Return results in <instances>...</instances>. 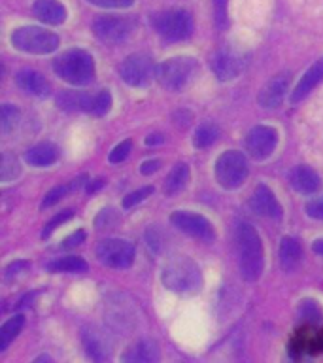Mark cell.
Instances as JSON below:
<instances>
[{
    "label": "cell",
    "instance_id": "cell-1",
    "mask_svg": "<svg viewBox=\"0 0 323 363\" xmlns=\"http://www.w3.org/2000/svg\"><path fill=\"white\" fill-rule=\"evenodd\" d=\"M237 252L238 267H240V274L244 280L248 282L259 280L263 267H265V252H263L259 233L246 221L237 225Z\"/></svg>",
    "mask_w": 323,
    "mask_h": 363
},
{
    "label": "cell",
    "instance_id": "cell-2",
    "mask_svg": "<svg viewBox=\"0 0 323 363\" xmlns=\"http://www.w3.org/2000/svg\"><path fill=\"white\" fill-rule=\"evenodd\" d=\"M164 288L176 294H193L203 286V274L200 269L189 257H174L163 267L161 272Z\"/></svg>",
    "mask_w": 323,
    "mask_h": 363
},
{
    "label": "cell",
    "instance_id": "cell-3",
    "mask_svg": "<svg viewBox=\"0 0 323 363\" xmlns=\"http://www.w3.org/2000/svg\"><path fill=\"white\" fill-rule=\"evenodd\" d=\"M53 70L70 85H87L95 79V61L84 50H68L53 61Z\"/></svg>",
    "mask_w": 323,
    "mask_h": 363
},
{
    "label": "cell",
    "instance_id": "cell-4",
    "mask_svg": "<svg viewBox=\"0 0 323 363\" xmlns=\"http://www.w3.org/2000/svg\"><path fill=\"white\" fill-rule=\"evenodd\" d=\"M11 45L23 53L47 55L59 48V36L40 27H21L11 33Z\"/></svg>",
    "mask_w": 323,
    "mask_h": 363
},
{
    "label": "cell",
    "instance_id": "cell-5",
    "mask_svg": "<svg viewBox=\"0 0 323 363\" xmlns=\"http://www.w3.org/2000/svg\"><path fill=\"white\" fill-rule=\"evenodd\" d=\"M197 72V61L191 57H172L157 67L159 84L169 91L183 89Z\"/></svg>",
    "mask_w": 323,
    "mask_h": 363
},
{
    "label": "cell",
    "instance_id": "cell-6",
    "mask_svg": "<svg viewBox=\"0 0 323 363\" xmlns=\"http://www.w3.org/2000/svg\"><path fill=\"white\" fill-rule=\"evenodd\" d=\"M248 159L237 150L221 153L215 161V178L221 187L225 189H237L248 178Z\"/></svg>",
    "mask_w": 323,
    "mask_h": 363
},
{
    "label": "cell",
    "instance_id": "cell-7",
    "mask_svg": "<svg viewBox=\"0 0 323 363\" xmlns=\"http://www.w3.org/2000/svg\"><path fill=\"white\" fill-rule=\"evenodd\" d=\"M153 27L164 40L170 42H180L186 40L193 30L191 16L186 10L172 8V10L161 11L153 17Z\"/></svg>",
    "mask_w": 323,
    "mask_h": 363
},
{
    "label": "cell",
    "instance_id": "cell-8",
    "mask_svg": "<svg viewBox=\"0 0 323 363\" xmlns=\"http://www.w3.org/2000/svg\"><path fill=\"white\" fill-rule=\"evenodd\" d=\"M96 257L112 269H129L135 261V246L123 238H104L96 246Z\"/></svg>",
    "mask_w": 323,
    "mask_h": 363
},
{
    "label": "cell",
    "instance_id": "cell-9",
    "mask_svg": "<svg viewBox=\"0 0 323 363\" xmlns=\"http://www.w3.org/2000/svg\"><path fill=\"white\" fill-rule=\"evenodd\" d=\"M119 74L130 87H144L152 82L153 76H157V68L153 65L152 57H147L146 53H135L121 62Z\"/></svg>",
    "mask_w": 323,
    "mask_h": 363
},
{
    "label": "cell",
    "instance_id": "cell-10",
    "mask_svg": "<svg viewBox=\"0 0 323 363\" xmlns=\"http://www.w3.org/2000/svg\"><path fill=\"white\" fill-rule=\"evenodd\" d=\"M170 221L178 227L180 231H183L189 237L200 238L204 242H212L215 238L214 225L210 223L204 216L189 212V210H176L174 214L170 216Z\"/></svg>",
    "mask_w": 323,
    "mask_h": 363
},
{
    "label": "cell",
    "instance_id": "cell-11",
    "mask_svg": "<svg viewBox=\"0 0 323 363\" xmlns=\"http://www.w3.org/2000/svg\"><path fill=\"white\" fill-rule=\"evenodd\" d=\"M276 146L278 130L268 125H257L246 136V152L249 153V157L257 159V161L271 157Z\"/></svg>",
    "mask_w": 323,
    "mask_h": 363
},
{
    "label": "cell",
    "instance_id": "cell-12",
    "mask_svg": "<svg viewBox=\"0 0 323 363\" xmlns=\"http://www.w3.org/2000/svg\"><path fill=\"white\" fill-rule=\"evenodd\" d=\"M135 28V23L130 21L129 17H98L93 23V33L96 34V38H101L102 42H123L130 36Z\"/></svg>",
    "mask_w": 323,
    "mask_h": 363
},
{
    "label": "cell",
    "instance_id": "cell-13",
    "mask_svg": "<svg viewBox=\"0 0 323 363\" xmlns=\"http://www.w3.org/2000/svg\"><path fill=\"white\" fill-rule=\"evenodd\" d=\"M210 67L214 70L215 78L221 79V82H231V79L238 78V74L242 72L244 61L237 51L225 48V50L215 51L212 61H210Z\"/></svg>",
    "mask_w": 323,
    "mask_h": 363
},
{
    "label": "cell",
    "instance_id": "cell-14",
    "mask_svg": "<svg viewBox=\"0 0 323 363\" xmlns=\"http://www.w3.org/2000/svg\"><path fill=\"white\" fill-rule=\"evenodd\" d=\"M249 206H251L254 212H257L259 216H265V218H271V220H280L282 218V206L278 203L276 195L265 184H259L255 187L254 193H251V199H249Z\"/></svg>",
    "mask_w": 323,
    "mask_h": 363
},
{
    "label": "cell",
    "instance_id": "cell-15",
    "mask_svg": "<svg viewBox=\"0 0 323 363\" xmlns=\"http://www.w3.org/2000/svg\"><path fill=\"white\" fill-rule=\"evenodd\" d=\"M81 340H84V348L87 352V356L93 363H108L110 362V354H112V348H110V342L102 335V331L95 328L85 329L84 335H81Z\"/></svg>",
    "mask_w": 323,
    "mask_h": 363
},
{
    "label": "cell",
    "instance_id": "cell-16",
    "mask_svg": "<svg viewBox=\"0 0 323 363\" xmlns=\"http://www.w3.org/2000/svg\"><path fill=\"white\" fill-rule=\"evenodd\" d=\"M161 362V348L155 340L142 339L130 345L121 356V363H159Z\"/></svg>",
    "mask_w": 323,
    "mask_h": 363
},
{
    "label": "cell",
    "instance_id": "cell-17",
    "mask_svg": "<svg viewBox=\"0 0 323 363\" xmlns=\"http://www.w3.org/2000/svg\"><path fill=\"white\" fill-rule=\"evenodd\" d=\"M289 89V74H278L271 82H266V85L259 91L257 101L263 108H278L285 99V93Z\"/></svg>",
    "mask_w": 323,
    "mask_h": 363
},
{
    "label": "cell",
    "instance_id": "cell-18",
    "mask_svg": "<svg viewBox=\"0 0 323 363\" xmlns=\"http://www.w3.org/2000/svg\"><path fill=\"white\" fill-rule=\"evenodd\" d=\"M16 84L17 87L27 93V95L38 96V99H45L51 95V84L36 70L25 68L16 74Z\"/></svg>",
    "mask_w": 323,
    "mask_h": 363
},
{
    "label": "cell",
    "instance_id": "cell-19",
    "mask_svg": "<svg viewBox=\"0 0 323 363\" xmlns=\"http://www.w3.org/2000/svg\"><path fill=\"white\" fill-rule=\"evenodd\" d=\"M322 82H323V57L322 59H317V61L314 62V65H312L305 74H302V78H300V82L297 84L293 93H291V102L297 104V102H300L302 99H306V96L310 95L312 91L316 89L317 85L322 84Z\"/></svg>",
    "mask_w": 323,
    "mask_h": 363
},
{
    "label": "cell",
    "instance_id": "cell-20",
    "mask_svg": "<svg viewBox=\"0 0 323 363\" xmlns=\"http://www.w3.org/2000/svg\"><path fill=\"white\" fill-rule=\"evenodd\" d=\"M289 182L302 195H312V193H317L322 189V178L310 167H295L289 172Z\"/></svg>",
    "mask_w": 323,
    "mask_h": 363
},
{
    "label": "cell",
    "instance_id": "cell-21",
    "mask_svg": "<svg viewBox=\"0 0 323 363\" xmlns=\"http://www.w3.org/2000/svg\"><path fill=\"white\" fill-rule=\"evenodd\" d=\"M33 11L40 21L47 25H61L67 19V8L59 0H36Z\"/></svg>",
    "mask_w": 323,
    "mask_h": 363
},
{
    "label": "cell",
    "instance_id": "cell-22",
    "mask_svg": "<svg viewBox=\"0 0 323 363\" xmlns=\"http://www.w3.org/2000/svg\"><path fill=\"white\" fill-rule=\"evenodd\" d=\"M93 102L95 95H85V93H76V91H67L57 99V104L62 110H72V112H89L93 113Z\"/></svg>",
    "mask_w": 323,
    "mask_h": 363
},
{
    "label": "cell",
    "instance_id": "cell-23",
    "mask_svg": "<svg viewBox=\"0 0 323 363\" xmlns=\"http://www.w3.org/2000/svg\"><path fill=\"white\" fill-rule=\"evenodd\" d=\"M59 157V152L57 147L50 142H42V144H36L34 147H30L27 153H25V161L33 167H50L53 164Z\"/></svg>",
    "mask_w": 323,
    "mask_h": 363
},
{
    "label": "cell",
    "instance_id": "cell-24",
    "mask_svg": "<svg viewBox=\"0 0 323 363\" xmlns=\"http://www.w3.org/2000/svg\"><path fill=\"white\" fill-rule=\"evenodd\" d=\"M300 257H302L300 244L291 237L282 238V244H280V265H282L283 271H293L295 267L300 263Z\"/></svg>",
    "mask_w": 323,
    "mask_h": 363
},
{
    "label": "cell",
    "instance_id": "cell-25",
    "mask_svg": "<svg viewBox=\"0 0 323 363\" xmlns=\"http://www.w3.org/2000/svg\"><path fill=\"white\" fill-rule=\"evenodd\" d=\"M189 184V167L186 163L174 164V169L170 170L166 180H164V193L166 195H178L187 187Z\"/></svg>",
    "mask_w": 323,
    "mask_h": 363
},
{
    "label": "cell",
    "instance_id": "cell-26",
    "mask_svg": "<svg viewBox=\"0 0 323 363\" xmlns=\"http://www.w3.org/2000/svg\"><path fill=\"white\" fill-rule=\"evenodd\" d=\"M85 180H87V176H79V178H76V180H72L70 184H64V186H57L53 187L47 195L44 197V201H42V208H50V206H53V204H57L61 199H64L70 191H76V189H79V187L84 186Z\"/></svg>",
    "mask_w": 323,
    "mask_h": 363
},
{
    "label": "cell",
    "instance_id": "cell-27",
    "mask_svg": "<svg viewBox=\"0 0 323 363\" xmlns=\"http://www.w3.org/2000/svg\"><path fill=\"white\" fill-rule=\"evenodd\" d=\"M23 325H25V316L23 314H16L8 322H4V325L0 328V350H8L11 340H16L17 335L21 333Z\"/></svg>",
    "mask_w": 323,
    "mask_h": 363
},
{
    "label": "cell",
    "instance_id": "cell-28",
    "mask_svg": "<svg viewBox=\"0 0 323 363\" xmlns=\"http://www.w3.org/2000/svg\"><path fill=\"white\" fill-rule=\"evenodd\" d=\"M45 269L50 272H85L87 271V263L81 257L67 255V257H59V259L47 263Z\"/></svg>",
    "mask_w": 323,
    "mask_h": 363
},
{
    "label": "cell",
    "instance_id": "cell-29",
    "mask_svg": "<svg viewBox=\"0 0 323 363\" xmlns=\"http://www.w3.org/2000/svg\"><path fill=\"white\" fill-rule=\"evenodd\" d=\"M217 136H220V127L215 123H210V121H206V123L198 125L197 127V133H195V138H193V144H195V147H208L212 146L215 140H217Z\"/></svg>",
    "mask_w": 323,
    "mask_h": 363
},
{
    "label": "cell",
    "instance_id": "cell-30",
    "mask_svg": "<svg viewBox=\"0 0 323 363\" xmlns=\"http://www.w3.org/2000/svg\"><path fill=\"white\" fill-rule=\"evenodd\" d=\"M299 316H300V320H305V322H308V323H314V325H319V323H323L322 306L317 305L316 301H312V299L300 301Z\"/></svg>",
    "mask_w": 323,
    "mask_h": 363
},
{
    "label": "cell",
    "instance_id": "cell-31",
    "mask_svg": "<svg viewBox=\"0 0 323 363\" xmlns=\"http://www.w3.org/2000/svg\"><path fill=\"white\" fill-rule=\"evenodd\" d=\"M19 172H21L19 161H17L13 155H10V153H4V155H2V161H0V180H16L17 176H19Z\"/></svg>",
    "mask_w": 323,
    "mask_h": 363
},
{
    "label": "cell",
    "instance_id": "cell-32",
    "mask_svg": "<svg viewBox=\"0 0 323 363\" xmlns=\"http://www.w3.org/2000/svg\"><path fill=\"white\" fill-rule=\"evenodd\" d=\"M19 119H21V113L16 106L4 104L0 110V129H2V133H10V130L16 129Z\"/></svg>",
    "mask_w": 323,
    "mask_h": 363
},
{
    "label": "cell",
    "instance_id": "cell-33",
    "mask_svg": "<svg viewBox=\"0 0 323 363\" xmlns=\"http://www.w3.org/2000/svg\"><path fill=\"white\" fill-rule=\"evenodd\" d=\"M110 108H112V95H110L106 89L95 93L93 113H95V116H104V113L110 112Z\"/></svg>",
    "mask_w": 323,
    "mask_h": 363
},
{
    "label": "cell",
    "instance_id": "cell-34",
    "mask_svg": "<svg viewBox=\"0 0 323 363\" xmlns=\"http://www.w3.org/2000/svg\"><path fill=\"white\" fill-rule=\"evenodd\" d=\"M152 193H153V187L152 186L142 187V189H138V191L129 193V195H127V197L123 199V208H132V206H136V204H140L142 201L149 197Z\"/></svg>",
    "mask_w": 323,
    "mask_h": 363
},
{
    "label": "cell",
    "instance_id": "cell-35",
    "mask_svg": "<svg viewBox=\"0 0 323 363\" xmlns=\"http://www.w3.org/2000/svg\"><path fill=\"white\" fill-rule=\"evenodd\" d=\"M130 150H132V142L130 140H123L121 144L113 147V152L110 153V163H121L125 159L129 157Z\"/></svg>",
    "mask_w": 323,
    "mask_h": 363
},
{
    "label": "cell",
    "instance_id": "cell-36",
    "mask_svg": "<svg viewBox=\"0 0 323 363\" xmlns=\"http://www.w3.org/2000/svg\"><path fill=\"white\" fill-rule=\"evenodd\" d=\"M115 223H118V212L112 208L102 210L98 218H96V227L98 229H112Z\"/></svg>",
    "mask_w": 323,
    "mask_h": 363
},
{
    "label": "cell",
    "instance_id": "cell-37",
    "mask_svg": "<svg viewBox=\"0 0 323 363\" xmlns=\"http://www.w3.org/2000/svg\"><path fill=\"white\" fill-rule=\"evenodd\" d=\"M72 210H62L61 214H57L55 218H53V220L50 221V223H47V225H45V229H44V233H42V237H50L51 233L55 231L57 227L59 225H62V223H64V221L67 220H70V218H72Z\"/></svg>",
    "mask_w": 323,
    "mask_h": 363
},
{
    "label": "cell",
    "instance_id": "cell-38",
    "mask_svg": "<svg viewBox=\"0 0 323 363\" xmlns=\"http://www.w3.org/2000/svg\"><path fill=\"white\" fill-rule=\"evenodd\" d=\"M306 214L314 220H323V197L312 199L310 203L306 204Z\"/></svg>",
    "mask_w": 323,
    "mask_h": 363
},
{
    "label": "cell",
    "instance_id": "cell-39",
    "mask_svg": "<svg viewBox=\"0 0 323 363\" xmlns=\"http://www.w3.org/2000/svg\"><path fill=\"white\" fill-rule=\"evenodd\" d=\"M215 10V23L217 27H225L227 25V0H214Z\"/></svg>",
    "mask_w": 323,
    "mask_h": 363
},
{
    "label": "cell",
    "instance_id": "cell-40",
    "mask_svg": "<svg viewBox=\"0 0 323 363\" xmlns=\"http://www.w3.org/2000/svg\"><path fill=\"white\" fill-rule=\"evenodd\" d=\"M87 2L98 6V8H129L135 0H87Z\"/></svg>",
    "mask_w": 323,
    "mask_h": 363
},
{
    "label": "cell",
    "instance_id": "cell-41",
    "mask_svg": "<svg viewBox=\"0 0 323 363\" xmlns=\"http://www.w3.org/2000/svg\"><path fill=\"white\" fill-rule=\"evenodd\" d=\"M27 267H28L27 261H16V263H11V265L6 269V278L10 280V278H13L16 274H19L21 269H27Z\"/></svg>",
    "mask_w": 323,
    "mask_h": 363
},
{
    "label": "cell",
    "instance_id": "cell-42",
    "mask_svg": "<svg viewBox=\"0 0 323 363\" xmlns=\"http://www.w3.org/2000/svg\"><path fill=\"white\" fill-rule=\"evenodd\" d=\"M84 240H85V233L84 231L74 233L72 237H68L67 240H64V248H74V246H79V244L84 242Z\"/></svg>",
    "mask_w": 323,
    "mask_h": 363
},
{
    "label": "cell",
    "instance_id": "cell-43",
    "mask_svg": "<svg viewBox=\"0 0 323 363\" xmlns=\"http://www.w3.org/2000/svg\"><path fill=\"white\" fill-rule=\"evenodd\" d=\"M161 167V161L159 159H153V161H146V163L142 164V174H152L155 170Z\"/></svg>",
    "mask_w": 323,
    "mask_h": 363
},
{
    "label": "cell",
    "instance_id": "cell-44",
    "mask_svg": "<svg viewBox=\"0 0 323 363\" xmlns=\"http://www.w3.org/2000/svg\"><path fill=\"white\" fill-rule=\"evenodd\" d=\"M33 363H55V359L51 356H47V354H40L38 357H34Z\"/></svg>",
    "mask_w": 323,
    "mask_h": 363
},
{
    "label": "cell",
    "instance_id": "cell-45",
    "mask_svg": "<svg viewBox=\"0 0 323 363\" xmlns=\"http://www.w3.org/2000/svg\"><path fill=\"white\" fill-rule=\"evenodd\" d=\"M312 250H314L317 255H322L323 257V238H319V240H316V242L312 244Z\"/></svg>",
    "mask_w": 323,
    "mask_h": 363
}]
</instances>
